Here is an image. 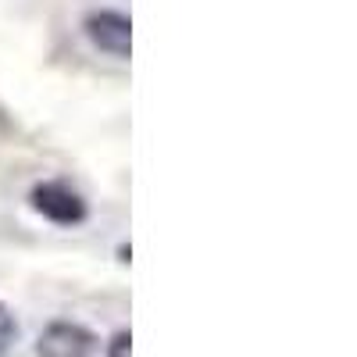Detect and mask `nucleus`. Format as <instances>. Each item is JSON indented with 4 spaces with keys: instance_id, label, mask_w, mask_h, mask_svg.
<instances>
[{
    "instance_id": "obj_1",
    "label": "nucleus",
    "mask_w": 357,
    "mask_h": 357,
    "mask_svg": "<svg viewBox=\"0 0 357 357\" xmlns=\"http://www.w3.org/2000/svg\"><path fill=\"white\" fill-rule=\"evenodd\" d=\"M82 33H86L89 43H93L100 54H107V57L126 61V57L132 54V22L122 11H111V8L89 11L82 18Z\"/></svg>"
},
{
    "instance_id": "obj_2",
    "label": "nucleus",
    "mask_w": 357,
    "mask_h": 357,
    "mask_svg": "<svg viewBox=\"0 0 357 357\" xmlns=\"http://www.w3.org/2000/svg\"><path fill=\"white\" fill-rule=\"evenodd\" d=\"M29 204H33L36 215H43L54 225H79L89 215L86 200L65 183H36L29 193Z\"/></svg>"
},
{
    "instance_id": "obj_3",
    "label": "nucleus",
    "mask_w": 357,
    "mask_h": 357,
    "mask_svg": "<svg viewBox=\"0 0 357 357\" xmlns=\"http://www.w3.org/2000/svg\"><path fill=\"white\" fill-rule=\"evenodd\" d=\"M36 354L40 357H89L93 354V336L75 321H54L43 329Z\"/></svg>"
},
{
    "instance_id": "obj_4",
    "label": "nucleus",
    "mask_w": 357,
    "mask_h": 357,
    "mask_svg": "<svg viewBox=\"0 0 357 357\" xmlns=\"http://www.w3.org/2000/svg\"><path fill=\"white\" fill-rule=\"evenodd\" d=\"M15 336H18V321H15V314H11L8 304H0V357H8Z\"/></svg>"
},
{
    "instance_id": "obj_5",
    "label": "nucleus",
    "mask_w": 357,
    "mask_h": 357,
    "mask_svg": "<svg viewBox=\"0 0 357 357\" xmlns=\"http://www.w3.org/2000/svg\"><path fill=\"white\" fill-rule=\"evenodd\" d=\"M129 350H132V336H129L126 329L111 336V343H107V357H129Z\"/></svg>"
}]
</instances>
